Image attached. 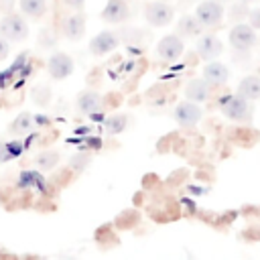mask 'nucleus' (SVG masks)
Here are the masks:
<instances>
[{
  "label": "nucleus",
  "instance_id": "nucleus-2",
  "mask_svg": "<svg viewBox=\"0 0 260 260\" xmlns=\"http://www.w3.org/2000/svg\"><path fill=\"white\" fill-rule=\"evenodd\" d=\"M0 37H4L10 43H20L28 37V24L20 14H4L0 18Z\"/></svg>",
  "mask_w": 260,
  "mask_h": 260
},
{
  "label": "nucleus",
  "instance_id": "nucleus-8",
  "mask_svg": "<svg viewBox=\"0 0 260 260\" xmlns=\"http://www.w3.org/2000/svg\"><path fill=\"white\" fill-rule=\"evenodd\" d=\"M183 51H185V43H183V37H181V35H167V37H162V39L158 41V45H156L158 57H160L162 61H167V63L177 61V59L183 55Z\"/></svg>",
  "mask_w": 260,
  "mask_h": 260
},
{
  "label": "nucleus",
  "instance_id": "nucleus-11",
  "mask_svg": "<svg viewBox=\"0 0 260 260\" xmlns=\"http://www.w3.org/2000/svg\"><path fill=\"white\" fill-rule=\"evenodd\" d=\"M130 16V6L126 0H108L104 10H102V20L110 22V24H118L128 20Z\"/></svg>",
  "mask_w": 260,
  "mask_h": 260
},
{
  "label": "nucleus",
  "instance_id": "nucleus-23",
  "mask_svg": "<svg viewBox=\"0 0 260 260\" xmlns=\"http://www.w3.org/2000/svg\"><path fill=\"white\" fill-rule=\"evenodd\" d=\"M89 154H85V152H77V154H73L71 158H69V169L71 171H75V173H81L87 165H89Z\"/></svg>",
  "mask_w": 260,
  "mask_h": 260
},
{
  "label": "nucleus",
  "instance_id": "nucleus-18",
  "mask_svg": "<svg viewBox=\"0 0 260 260\" xmlns=\"http://www.w3.org/2000/svg\"><path fill=\"white\" fill-rule=\"evenodd\" d=\"M126 126H128V114H112V116H108V118L104 120V130H106V134H110V136L124 132Z\"/></svg>",
  "mask_w": 260,
  "mask_h": 260
},
{
  "label": "nucleus",
  "instance_id": "nucleus-27",
  "mask_svg": "<svg viewBox=\"0 0 260 260\" xmlns=\"http://www.w3.org/2000/svg\"><path fill=\"white\" fill-rule=\"evenodd\" d=\"M248 20H250V24L258 30V28H260V8H252L250 14H248Z\"/></svg>",
  "mask_w": 260,
  "mask_h": 260
},
{
  "label": "nucleus",
  "instance_id": "nucleus-7",
  "mask_svg": "<svg viewBox=\"0 0 260 260\" xmlns=\"http://www.w3.org/2000/svg\"><path fill=\"white\" fill-rule=\"evenodd\" d=\"M47 71H49V75H51L53 79L61 81V79H67V77L75 71V63H73V59H71L67 53L57 51V53H53V55L49 57V61H47Z\"/></svg>",
  "mask_w": 260,
  "mask_h": 260
},
{
  "label": "nucleus",
  "instance_id": "nucleus-3",
  "mask_svg": "<svg viewBox=\"0 0 260 260\" xmlns=\"http://www.w3.org/2000/svg\"><path fill=\"white\" fill-rule=\"evenodd\" d=\"M173 118L181 128H195L203 118V110H201V106L197 102L183 100V102H179L175 106Z\"/></svg>",
  "mask_w": 260,
  "mask_h": 260
},
{
  "label": "nucleus",
  "instance_id": "nucleus-25",
  "mask_svg": "<svg viewBox=\"0 0 260 260\" xmlns=\"http://www.w3.org/2000/svg\"><path fill=\"white\" fill-rule=\"evenodd\" d=\"M18 183H20V187H32V185L41 187L43 185V177L39 173H35V171H24L20 175V181Z\"/></svg>",
  "mask_w": 260,
  "mask_h": 260
},
{
  "label": "nucleus",
  "instance_id": "nucleus-12",
  "mask_svg": "<svg viewBox=\"0 0 260 260\" xmlns=\"http://www.w3.org/2000/svg\"><path fill=\"white\" fill-rule=\"evenodd\" d=\"M211 95V83L205 79V77H195V79H189L187 85H185V98L191 100V102H207Z\"/></svg>",
  "mask_w": 260,
  "mask_h": 260
},
{
  "label": "nucleus",
  "instance_id": "nucleus-28",
  "mask_svg": "<svg viewBox=\"0 0 260 260\" xmlns=\"http://www.w3.org/2000/svg\"><path fill=\"white\" fill-rule=\"evenodd\" d=\"M8 55H10V41L0 37V61H4Z\"/></svg>",
  "mask_w": 260,
  "mask_h": 260
},
{
  "label": "nucleus",
  "instance_id": "nucleus-16",
  "mask_svg": "<svg viewBox=\"0 0 260 260\" xmlns=\"http://www.w3.org/2000/svg\"><path fill=\"white\" fill-rule=\"evenodd\" d=\"M238 93L250 102L260 100V77L258 75H246L238 83Z\"/></svg>",
  "mask_w": 260,
  "mask_h": 260
},
{
  "label": "nucleus",
  "instance_id": "nucleus-1",
  "mask_svg": "<svg viewBox=\"0 0 260 260\" xmlns=\"http://www.w3.org/2000/svg\"><path fill=\"white\" fill-rule=\"evenodd\" d=\"M221 108V114L228 118V120H234V122H250L252 116H254V108L250 104V100L242 98L240 93L236 95H225L219 104Z\"/></svg>",
  "mask_w": 260,
  "mask_h": 260
},
{
  "label": "nucleus",
  "instance_id": "nucleus-5",
  "mask_svg": "<svg viewBox=\"0 0 260 260\" xmlns=\"http://www.w3.org/2000/svg\"><path fill=\"white\" fill-rule=\"evenodd\" d=\"M195 16L203 28H213L223 18V4L219 0H203L195 8Z\"/></svg>",
  "mask_w": 260,
  "mask_h": 260
},
{
  "label": "nucleus",
  "instance_id": "nucleus-17",
  "mask_svg": "<svg viewBox=\"0 0 260 260\" xmlns=\"http://www.w3.org/2000/svg\"><path fill=\"white\" fill-rule=\"evenodd\" d=\"M201 30H203V26H201V22L197 20L195 14H185V16H181L179 22H177V32H179L181 37H187V39L199 37Z\"/></svg>",
  "mask_w": 260,
  "mask_h": 260
},
{
  "label": "nucleus",
  "instance_id": "nucleus-32",
  "mask_svg": "<svg viewBox=\"0 0 260 260\" xmlns=\"http://www.w3.org/2000/svg\"><path fill=\"white\" fill-rule=\"evenodd\" d=\"M244 2H248V4H250V2H258V0H244Z\"/></svg>",
  "mask_w": 260,
  "mask_h": 260
},
{
  "label": "nucleus",
  "instance_id": "nucleus-6",
  "mask_svg": "<svg viewBox=\"0 0 260 260\" xmlns=\"http://www.w3.org/2000/svg\"><path fill=\"white\" fill-rule=\"evenodd\" d=\"M144 18L150 26H167L175 18V8L167 2H148L144 6Z\"/></svg>",
  "mask_w": 260,
  "mask_h": 260
},
{
  "label": "nucleus",
  "instance_id": "nucleus-30",
  "mask_svg": "<svg viewBox=\"0 0 260 260\" xmlns=\"http://www.w3.org/2000/svg\"><path fill=\"white\" fill-rule=\"evenodd\" d=\"M83 2H85V0H63V4L69 6V8H73V10H79V8L83 6Z\"/></svg>",
  "mask_w": 260,
  "mask_h": 260
},
{
  "label": "nucleus",
  "instance_id": "nucleus-10",
  "mask_svg": "<svg viewBox=\"0 0 260 260\" xmlns=\"http://www.w3.org/2000/svg\"><path fill=\"white\" fill-rule=\"evenodd\" d=\"M195 51H197L199 59H203V61H213V59H217V57L221 55L223 45H221V41H219L215 35H203V37L197 39Z\"/></svg>",
  "mask_w": 260,
  "mask_h": 260
},
{
  "label": "nucleus",
  "instance_id": "nucleus-24",
  "mask_svg": "<svg viewBox=\"0 0 260 260\" xmlns=\"http://www.w3.org/2000/svg\"><path fill=\"white\" fill-rule=\"evenodd\" d=\"M49 98H51V89L47 85H37L32 89V102L37 106H47L49 104Z\"/></svg>",
  "mask_w": 260,
  "mask_h": 260
},
{
  "label": "nucleus",
  "instance_id": "nucleus-20",
  "mask_svg": "<svg viewBox=\"0 0 260 260\" xmlns=\"http://www.w3.org/2000/svg\"><path fill=\"white\" fill-rule=\"evenodd\" d=\"M18 6L30 18H41L47 12V0H18Z\"/></svg>",
  "mask_w": 260,
  "mask_h": 260
},
{
  "label": "nucleus",
  "instance_id": "nucleus-31",
  "mask_svg": "<svg viewBox=\"0 0 260 260\" xmlns=\"http://www.w3.org/2000/svg\"><path fill=\"white\" fill-rule=\"evenodd\" d=\"M219 2H221V4H225V2H232V0H219Z\"/></svg>",
  "mask_w": 260,
  "mask_h": 260
},
{
  "label": "nucleus",
  "instance_id": "nucleus-22",
  "mask_svg": "<svg viewBox=\"0 0 260 260\" xmlns=\"http://www.w3.org/2000/svg\"><path fill=\"white\" fill-rule=\"evenodd\" d=\"M248 14H250V8H248V2H244V0H240L238 4H234L232 8H230V22H240L242 18H248Z\"/></svg>",
  "mask_w": 260,
  "mask_h": 260
},
{
  "label": "nucleus",
  "instance_id": "nucleus-4",
  "mask_svg": "<svg viewBox=\"0 0 260 260\" xmlns=\"http://www.w3.org/2000/svg\"><path fill=\"white\" fill-rule=\"evenodd\" d=\"M228 37H230V45L234 49H238V51H250L258 41L256 28L250 22L248 24L246 22H236Z\"/></svg>",
  "mask_w": 260,
  "mask_h": 260
},
{
  "label": "nucleus",
  "instance_id": "nucleus-26",
  "mask_svg": "<svg viewBox=\"0 0 260 260\" xmlns=\"http://www.w3.org/2000/svg\"><path fill=\"white\" fill-rule=\"evenodd\" d=\"M6 150H8L10 158H14V156H18V154L24 150V144H22V142H8V144H6Z\"/></svg>",
  "mask_w": 260,
  "mask_h": 260
},
{
  "label": "nucleus",
  "instance_id": "nucleus-14",
  "mask_svg": "<svg viewBox=\"0 0 260 260\" xmlns=\"http://www.w3.org/2000/svg\"><path fill=\"white\" fill-rule=\"evenodd\" d=\"M61 30L65 35V39L69 41H79L83 35H85V16L81 12H75V14H69L65 16L63 24H61Z\"/></svg>",
  "mask_w": 260,
  "mask_h": 260
},
{
  "label": "nucleus",
  "instance_id": "nucleus-9",
  "mask_svg": "<svg viewBox=\"0 0 260 260\" xmlns=\"http://www.w3.org/2000/svg\"><path fill=\"white\" fill-rule=\"evenodd\" d=\"M118 45H120V37L116 35V30H102L95 37H91V41H89V53L102 57V55H108L114 49H118Z\"/></svg>",
  "mask_w": 260,
  "mask_h": 260
},
{
  "label": "nucleus",
  "instance_id": "nucleus-13",
  "mask_svg": "<svg viewBox=\"0 0 260 260\" xmlns=\"http://www.w3.org/2000/svg\"><path fill=\"white\" fill-rule=\"evenodd\" d=\"M75 106L83 116H93L95 112L102 110V95L93 89H83V91L77 93Z\"/></svg>",
  "mask_w": 260,
  "mask_h": 260
},
{
  "label": "nucleus",
  "instance_id": "nucleus-15",
  "mask_svg": "<svg viewBox=\"0 0 260 260\" xmlns=\"http://www.w3.org/2000/svg\"><path fill=\"white\" fill-rule=\"evenodd\" d=\"M203 77L211 83V85H225L228 77H230V69L228 65H223L221 61H207L203 65Z\"/></svg>",
  "mask_w": 260,
  "mask_h": 260
},
{
  "label": "nucleus",
  "instance_id": "nucleus-21",
  "mask_svg": "<svg viewBox=\"0 0 260 260\" xmlns=\"http://www.w3.org/2000/svg\"><path fill=\"white\" fill-rule=\"evenodd\" d=\"M32 124H35L32 114H30V112H20V114L14 118V122L10 124V132H12V134H26V132L32 130Z\"/></svg>",
  "mask_w": 260,
  "mask_h": 260
},
{
  "label": "nucleus",
  "instance_id": "nucleus-19",
  "mask_svg": "<svg viewBox=\"0 0 260 260\" xmlns=\"http://www.w3.org/2000/svg\"><path fill=\"white\" fill-rule=\"evenodd\" d=\"M59 160H61V154L59 152H55V150H43V152L37 154L35 165H37L39 171L47 173V171H53L59 165Z\"/></svg>",
  "mask_w": 260,
  "mask_h": 260
},
{
  "label": "nucleus",
  "instance_id": "nucleus-29",
  "mask_svg": "<svg viewBox=\"0 0 260 260\" xmlns=\"http://www.w3.org/2000/svg\"><path fill=\"white\" fill-rule=\"evenodd\" d=\"M8 160H10V154H8V150H6V144L0 142V165H2V162H8Z\"/></svg>",
  "mask_w": 260,
  "mask_h": 260
}]
</instances>
